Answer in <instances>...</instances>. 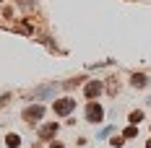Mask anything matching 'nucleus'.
I'll return each mask as SVG.
<instances>
[{
	"label": "nucleus",
	"mask_w": 151,
	"mask_h": 148,
	"mask_svg": "<svg viewBox=\"0 0 151 148\" xmlns=\"http://www.w3.org/2000/svg\"><path fill=\"white\" fill-rule=\"evenodd\" d=\"M58 133V125H55V122H52V125H45V127H42V130H39V138H52V135Z\"/></svg>",
	"instance_id": "4"
},
{
	"label": "nucleus",
	"mask_w": 151,
	"mask_h": 148,
	"mask_svg": "<svg viewBox=\"0 0 151 148\" xmlns=\"http://www.w3.org/2000/svg\"><path fill=\"white\" fill-rule=\"evenodd\" d=\"M99 91H102V86H99V83L94 81V83H89V86H86V96H89V99H94V96H96Z\"/></svg>",
	"instance_id": "5"
},
{
	"label": "nucleus",
	"mask_w": 151,
	"mask_h": 148,
	"mask_svg": "<svg viewBox=\"0 0 151 148\" xmlns=\"http://www.w3.org/2000/svg\"><path fill=\"white\" fill-rule=\"evenodd\" d=\"M141 117H143L141 112H133V114H130V122H141Z\"/></svg>",
	"instance_id": "8"
},
{
	"label": "nucleus",
	"mask_w": 151,
	"mask_h": 148,
	"mask_svg": "<svg viewBox=\"0 0 151 148\" xmlns=\"http://www.w3.org/2000/svg\"><path fill=\"white\" fill-rule=\"evenodd\" d=\"M102 114H104V112H102V107L91 102L89 109H86V117H89V122H99V119H102Z\"/></svg>",
	"instance_id": "2"
},
{
	"label": "nucleus",
	"mask_w": 151,
	"mask_h": 148,
	"mask_svg": "<svg viewBox=\"0 0 151 148\" xmlns=\"http://www.w3.org/2000/svg\"><path fill=\"white\" fill-rule=\"evenodd\" d=\"M55 114H68V112H73L76 109V102L73 99H60V102H55Z\"/></svg>",
	"instance_id": "1"
},
{
	"label": "nucleus",
	"mask_w": 151,
	"mask_h": 148,
	"mask_svg": "<svg viewBox=\"0 0 151 148\" xmlns=\"http://www.w3.org/2000/svg\"><path fill=\"white\" fill-rule=\"evenodd\" d=\"M50 148H63V143H55V140H52V143H50Z\"/></svg>",
	"instance_id": "9"
},
{
	"label": "nucleus",
	"mask_w": 151,
	"mask_h": 148,
	"mask_svg": "<svg viewBox=\"0 0 151 148\" xmlns=\"http://www.w3.org/2000/svg\"><path fill=\"white\" fill-rule=\"evenodd\" d=\"M42 112H45L42 107H29V109L24 112V117H26V119H39V117H42Z\"/></svg>",
	"instance_id": "3"
},
{
	"label": "nucleus",
	"mask_w": 151,
	"mask_h": 148,
	"mask_svg": "<svg viewBox=\"0 0 151 148\" xmlns=\"http://www.w3.org/2000/svg\"><path fill=\"white\" fill-rule=\"evenodd\" d=\"M8 146L18 148V146H21V138H18V135H8Z\"/></svg>",
	"instance_id": "6"
},
{
	"label": "nucleus",
	"mask_w": 151,
	"mask_h": 148,
	"mask_svg": "<svg viewBox=\"0 0 151 148\" xmlns=\"http://www.w3.org/2000/svg\"><path fill=\"white\" fill-rule=\"evenodd\" d=\"M133 86L143 89V86H146V75H136V78H133Z\"/></svg>",
	"instance_id": "7"
}]
</instances>
